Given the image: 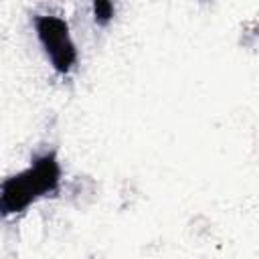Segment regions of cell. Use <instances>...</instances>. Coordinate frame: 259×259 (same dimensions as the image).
Wrapping results in <instances>:
<instances>
[{
  "label": "cell",
  "instance_id": "obj_1",
  "mask_svg": "<svg viewBox=\"0 0 259 259\" xmlns=\"http://www.w3.org/2000/svg\"><path fill=\"white\" fill-rule=\"evenodd\" d=\"M61 168L55 154H45L34 164L0 184V212L14 214L24 210L32 200L55 192L59 186Z\"/></svg>",
  "mask_w": 259,
  "mask_h": 259
},
{
  "label": "cell",
  "instance_id": "obj_2",
  "mask_svg": "<svg viewBox=\"0 0 259 259\" xmlns=\"http://www.w3.org/2000/svg\"><path fill=\"white\" fill-rule=\"evenodd\" d=\"M34 28L55 71L63 75L69 73L77 63V49L71 40L67 22L53 14H40L34 18Z\"/></svg>",
  "mask_w": 259,
  "mask_h": 259
},
{
  "label": "cell",
  "instance_id": "obj_3",
  "mask_svg": "<svg viewBox=\"0 0 259 259\" xmlns=\"http://www.w3.org/2000/svg\"><path fill=\"white\" fill-rule=\"evenodd\" d=\"M111 14H113V8L109 2H97L95 4V18L99 22H107L111 18Z\"/></svg>",
  "mask_w": 259,
  "mask_h": 259
}]
</instances>
